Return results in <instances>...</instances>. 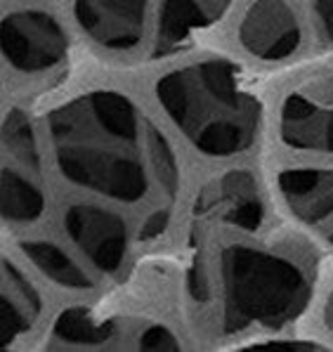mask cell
<instances>
[{
  "mask_svg": "<svg viewBox=\"0 0 333 352\" xmlns=\"http://www.w3.org/2000/svg\"><path fill=\"white\" fill-rule=\"evenodd\" d=\"M47 133L59 170L73 185L121 204H139L154 185L161 189L159 130L126 95L95 90L73 97L50 113Z\"/></svg>",
  "mask_w": 333,
  "mask_h": 352,
  "instance_id": "6da1fadb",
  "label": "cell"
},
{
  "mask_svg": "<svg viewBox=\"0 0 333 352\" xmlns=\"http://www.w3.org/2000/svg\"><path fill=\"white\" fill-rule=\"evenodd\" d=\"M157 97L177 130L206 156L249 151L262 126V102L227 59H201L161 76Z\"/></svg>",
  "mask_w": 333,
  "mask_h": 352,
  "instance_id": "7a4b0ae2",
  "label": "cell"
},
{
  "mask_svg": "<svg viewBox=\"0 0 333 352\" xmlns=\"http://www.w3.org/2000/svg\"><path fill=\"white\" fill-rule=\"evenodd\" d=\"M222 329H279L303 315L312 294L310 272L286 253L232 243L220 253Z\"/></svg>",
  "mask_w": 333,
  "mask_h": 352,
  "instance_id": "3957f363",
  "label": "cell"
},
{
  "mask_svg": "<svg viewBox=\"0 0 333 352\" xmlns=\"http://www.w3.org/2000/svg\"><path fill=\"white\" fill-rule=\"evenodd\" d=\"M43 210L45 192L34 126L24 111L12 109L3 123V218L12 225H29Z\"/></svg>",
  "mask_w": 333,
  "mask_h": 352,
  "instance_id": "277c9868",
  "label": "cell"
},
{
  "mask_svg": "<svg viewBox=\"0 0 333 352\" xmlns=\"http://www.w3.org/2000/svg\"><path fill=\"white\" fill-rule=\"evenodd\" d=\"M69 50L62 24L43 10H19L3 19L5 62L19 74H41L57 67Z\"/></svg>",
  "mask_w": 333,
  "mask_h": 352,
  "instance_id": "5b68a950",
  "label": "cell"
},
{
  "mask_svg": "<svg viewBox=\"0 0 333 352\" xmlns=\"http://www.w3.org/2000/svg\"><path fill=\"white\" fill-rule=\"evenodd\" d=\"M282 140L293 149L333 154V78L305 80L288 93L282 109Z\"/></svg>",
  "mask_w": 333,
  "mask_h": 352,
  "instance_id": "8992f818",
  "label": "cell"
},
{
  "mask_svg": "<svg viewBox=\"0 0 333 352\" xmlns=\"http://www.w3.org/2000/svg\"><path fill=\"white\" fill-rule=\"evenodd\" d=\"M265 206L257 182L249 170H229L201 189L194 206V220L201 227L227 225L253 232L262 225Z\"/></svg>",
  "mask_w": 333,
  "mask_h": 352,
  "instance_id": "52a82bcc",
  "label": "cell"
},
{
  "mask_svg": "<svg viewBox=\"0 0 333 352\" xmlns=\"http://www.w3.org/2000/svg\"><path fill=\"white\" fill-rule=\"evenodd\" d=\"M64 230L90 263L104 274H116L128 253V230L116 213L76 204L64 213Z\"/></svg>",
  "mask_w": 333,
  "mask_h": 352,
  "instance_id": "ba28073f",
  "label": "cell"
},
{
  "mask_svg": "<svg viewBox=\"0 0 333 352\" xmlns=\"http://www.w3.org/2000/svg\"><path fill=\"white\" fill-rule=\"evenodd\" d=\"M239 41L265 62L291 57L300 45V26L288 0H255L239 24Z\"/></svg>",
  "mask_w": 333,
  "mask_h": 352,
  "instance_id": "9c48e42d",
  "label": "cell"
},
{
  "mask_svg": "<svg viewBox=\"0 0 333 352\" xmlns=\"http://www.w3.org/2000/svg\"><path fill=\"white\" fill-rule=\"evenodd\" d=\"M149 0H76L78 26L90 41L111 52L133 50L139 43Z\"/></svg>",
  "mask_w": 333,
  "mask_h": 352,
  "instance_id": "30bf717a",
  "label": "cell"
},
{
  "mask_svg": "<svg viewBox=\"0 0 333 352\" xmlns=\"http://www.w3.org/2000/svg\"><path fill=\"white\" fill-rule=\"evenodd\" d=\"M277 182L300 223L314 227L333 220V168H288L279 173Z\"/></svg>",
  "mask_w": 333,
  "mask_h": 352,
  "instance_id": "8fae6325",
  "label": "cell"
},
{
  "mask_svg": "<svg viewBox=\"0 0 333 352\" xmlns=\"http://www.w3.org/2000/svg\"><path fill=\"white\" fill-rule=\"evenodd\" d=\"M232 0H161L157 57L177 50L194 31L208 29L227 12Z\"/></svg>",
  "mask_w": 333,
  "mask_h": 352,
  "instance_id": "7c38bea8",
  "label": "cell"
},
{
  "mask_svg": "<svg viewBox=\"0 0 333 352\" xmlns=\"http://www.w3.org/2000/svg\"><path fill=\"white\" fill-rule=\"evenodd\" d=\"M41 315V296L29 279L3 260L0 279V348L8 350L19 336L29 333Z\"/></svg>",
  "mask_w": 333,
  "mask_h": 352,
  "instance_id": "4fadbf2b",
  "label": "cell"
},
{
  "mask_svg": "<svg viewBox=\"0 0 333 352\" xmlns=\"http://www.w3.org/2000/svg\"><path fill=\"white\" fill-rule=\"evenodd\" d=\"M118 336L116 322L97 319L88 307H67L50 331V348L57 350H102L114 345Z\"/></svg>",
  "mask_w": 333,
  "mask_h": 352,
  "instance_id": "5bb4252c",
  "label": "cell"
},
{
  "mask_svg": "<svg viewBox=\"0 0 333 352\" xmlns=\"http://www.w3.org/2000/svg\"><path fill=\"white\" fill-rule=\"evenodd\" d=\"M24 256L41 270L50 281L64 286V289L73 291H88L93 286V279L73 263V258L69 253H64L62 248L55 246L50 241H24L21 243Z\"/></svg>",
  "mask_w": 333,
  "mask_h": 352,
  "instance_id": "9a60e30c",
  "label": "cell"
},
{
  "mask_svg": "<svg viewBox=\"0 0 333 352\" xmlns=\"http://www.w3.org/2000/svg\"><path fill=\"white\" fill-rule=\"evenodd\" d=\"M139 350H152V352H159V350H180V340L177 336L170 331V329L161 327V324H154V327H147L142 331L137 340Z\"/></svg>",
  "mask_w": 333,
  "mask_h": 352,
  "instance_id": "2e32d148",
  "label": "cell"
},
{
  "mask_svg": "<svg viewBox=\"0 0 333 352\" xmlns=\"http://www.w3.org/2000/svg\"><path fill=\"white\" fill-rule=\"evenodd\" d=\"M241 350L244 352H312V350H324V348L312 343V340L282 338V340H260V343H249Z\"/></svg>",
  "mask_w": 333,
  "mask_h": 352,
  "instance_id": "e0dca14e",
  "label": "cell"
},
{
  "mask_svg": "<svg viewBox=\"0 0 333 352\" xmlns=\"http://www.w3.org/2000/svg\"><path fill=\"white\" fill-rule=\"evenodd\" d=\"M310 10H312L317 36L326 45H333V0H310Z\"/></svg>",
  "mask_w": 333,
  "mask_h": 352,
  "instance_id": "ac0fdd59",
  "label": "cell"
},
{
  "mask_svg": "<svg viewBox=\"0 0 333 352\" xmlns=\"http://www.w3.org/2000/svg\"><path fill=\"white\" fill-rule=\"evenodd\" d=\"M168 210H157L154 215H149V220L144 223L142 232H139V239H157L161 232L165 230V225H168Z\"/></svg>",
  "mask_w": 333,
  "mask_h": 352,
  "instance_id": "d6986e66",
  "label": "cell"
},
{
  "mask_svg": "<svg viewBox=\"0 0 333 352\" xmlns=\"http://www.w3.org/2000/svg\"><path fill=\"white\" fill-rule=\"evenodd\" d=\"M326 327H329V331L333 333V291L329 296V300H326Z\"/></svg>",
  "mask_w": 333,
  "mask_h": 352,
  "instance_id": "ffe728a7",
  "label": "cell"
},
{
  "mask_svg": "<svg viewBox=\"0 0 333 352\" xmlns=\"http://www.w3.org/2000/svg\"><path fill=\"white\" fill-rule=\"evenodd\" d=\"M329 241H331V246H333V230L329 232Z\"/></svg>",
  "mask_w": 333,
  "mask_h": 352,
  "instance_id": "44dd1931",
  "label": "cell"
}]
</instances>
